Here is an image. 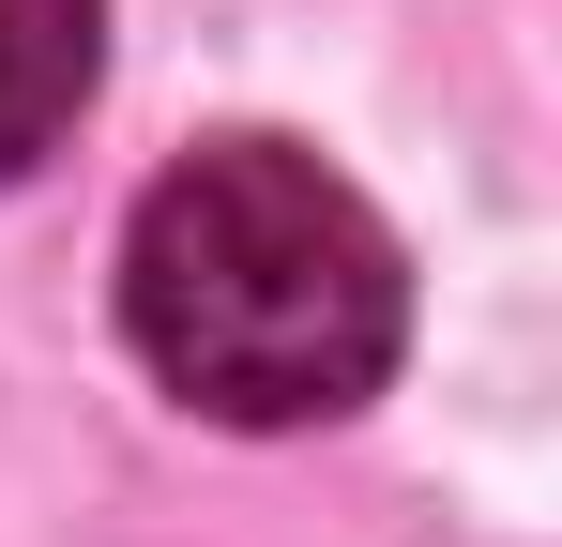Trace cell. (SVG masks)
Instances as JSON below:
<instances>
[{
  "label": "cell",
  "mask_w": 562,
  "mask_h": 547,
  "mask_svg": "<svg viewBox=\"0 0 562 547\" xmlns=\"http://www.w3.org/2000/svg\"><path fill=\"white\" fill-rule=\"evenodd\" d=\"M106 0H0V182H31L61 153V122L92 107Z\"/></svg>",
  "instance_id": "obj_2"
},
{
  "label": "cell",
  "mask_w": 562,
  "mask_h": 547,
  "mask_svg": "<svg viewBox=\"0 0 562 547\" xmlns=\"http://www.w3.org/2000/svg\"><path fill=\"white\" fill-rule=\"evenodd\" d=\"M122 335L213 426H335L395 380L411 274L350 182L289 137H213L122 228Z\"/></svg>",
  "instance_id": "obj_1"
}]
</instances>
